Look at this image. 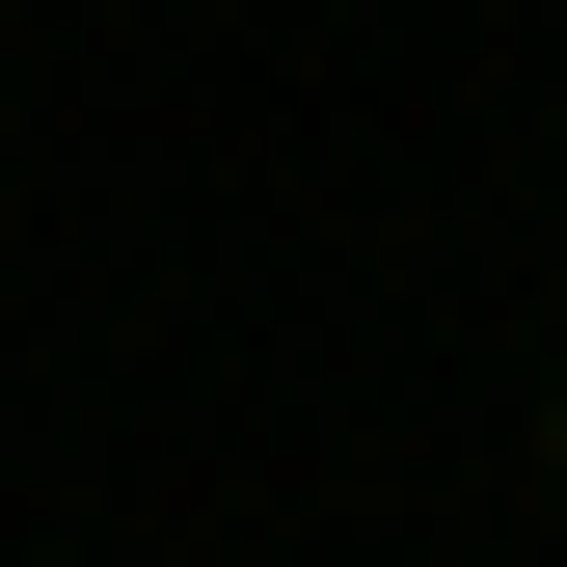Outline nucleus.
I'll use <instances>...</instances> for the list:
<instances>
[{
    "label": "nucleus",
    "instance_id": "obj_1",
    "mask_svg": "<svg viewBox=\"0 0 567 567\" xmlns=\"http://www.w3.org/2000/svg\"><path fill=\"white\" fill-rule=\"evenodd\" d=\"M540 486H567V379H540Z\"/></svg>",
    "mask_w": 567,
    "mask_h": 567
}]
</instances>
